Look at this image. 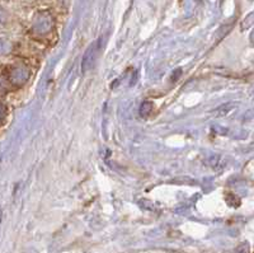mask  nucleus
Here are the masks:
<instances>
[{"label": "nucleus", "instance_id": "nucleus-1", "mask_svg": "<svg viewBox=\"0 0 254 253\" xmlns=\"http://www.w3.org/2000/svg\"><path fill=\"white\" fill-rule=\"evenodd\" d=\"M94 51H95V45H92L89 49L87 50L85 55L83 56V63H81V70L84 73L87 72L89 69V67L92 65L93 63V58H94Z\"/></svg>", "mask_w": 254, "mask_h": 253}, {"label": "nucleus", "instance_id": "nucleus-2", "mask_svg": "<svg viewBox=\"0 0 254 253\" xmlns=\"http://www.w3.org/2000/svg\"><path fill=\"white\" fill-rule=\"evenodd\" d=\"M0 117H1V108H0Z\"/></svg>", "mask_w": 254, "mask_h": 253}]
</instances>
